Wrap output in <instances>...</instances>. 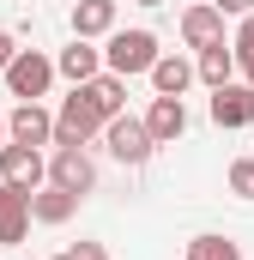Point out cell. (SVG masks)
Listing matches in <instances>:
<instances>
[{
    "mask_svg": "<svg viewBox=\"0 0 254 260\" xmlns=\"http://www.w3.org/2000/svg\"><path fill=\"white\" fill-rule=\"evenodd\" d=\"M6 91L18 97V103H43L49 97V85H55V55H43V49H18L12 61H6Z\"/></svg>",
    "mask_w": 254,
    "mask_h": 260,
    "instance_id": "6da1fadb",
    "label": "cell"
},
{
    "mask_svg": "<svg viewBox=\"0 0 254 260\" xmlns=\"http://www.w3.org/2000/svg\"><path fill=\"white\" fill-rule=\"evenodd\" d=\"M194 79L200 85H230L236 79V55H230V43H212V49H194Z\"/></svg>",
    "mask_w": 254,
    "mask_h": 260,
    "instance_id": "2e32d148",
    "label": "cell"
},
{
    "mask_svg": "<svg viewBox=\"0 0 254 260\" xmlns=\"http://www.w3.org/2000/svg\"><path fill=\"white\" fill-rule=\"evenodd\" d=\"M139 121L151 133V145H176V139L188 133V103H182V97H151V109H145Z\"/></svg>",
    "mask_w": 254,
    "mask_h": 260,
    "instance_id": "52a82bcc",
    "label": "cell"
},
{
    "mask_svg": "<svg viewBox=\"0 0 254 260\" xmlns=\"http://www.w3.org/2000/svg\"><path fill=\"white\" fill-rule=\"evenodd\" d=\"M67 254H73V260H109V248H103V242H73Z\"/></svg>",
    "mask_w": 254,
    "mask_h": 260,
    "instance_id": "44dd1931",
    "label": "cell"
},
{
    "mask_svg": "<svg viewBox=\"0 0 254 260\" xmlns=\"http://www.w3.org/2000/svg\"><path fill=\"white\" fill-rule=\"evenodd\" d=\"M49 182L85 200L91 188H97V164H91V151H85V145H55V151H49Z\"/></svg>",
    "mask_w": 254,
    "mask_h": 260,
    "instance_id": "5b68a950",
    "label": "cell"
},
{
    "mask_svg": "<svg viewBox=\"0 0 254 260\" xmlns=\"http://www.w3.org/2000/svg\"><path fill=\"white\" fill-rule=\"evenodd\" d=\"M103 145H109V157H115V164H127V170L151 164V151H157L139 115H115V121H103Z\"/></svg>",
    "mask_w": 254,
    "mask_h": 260,
    "instance_id": "277c9868",
    "label": "cell"
},
{
    "mask_svg": "<svg viewBox=\"0 0 254 260\" xmlns=\"http://www.w3.org/2000/svg\"><path fill=\"white\" fill-rule=\"evenodd\" d=\"M188 260H242V242L200 230V236H188Z\"/></svg>",
    "mask_w": 254,
    "mask_h": 260,
    "instance_id": "ac0fdd59",
    "label": "cell"
},
{
    "mask_svg": "<svg viewBox=\"0 0 254 260\" xmlns=\"http://www.w3.org/2000/svg\"><path fill=\"white\" fill-rule=\"evenodd\" d=\"M12 55H18V43H12V37L0 30V73H6V61H12Z\"/></svg>",
    "mask_w": 254,
    "mask_h": 260,
    "instance_id": "603a6c76",
    "label": "cell"
},
{
    "mask_svg": "<svg viewBox=\"0 0 254 260\" xmlns=\"http://www.w3.org/2000/svg\"><path fill=\"white\" fill-rule=\"evenodd\" d=\"M212 121L218 127H254V85H218L212 91Z\"/></svg>",
    "mask_w": 254,
    "mask_h": 260,
    "instance_id": "9c48e42d",
    "label": "cell"
},
{
    "mask_svg": "<svg viewBox=\"0 0 254 260\" xmlns=\"http://www.w3.org/2000/svg\"><path fill=\"white\" fill-rule=\"evenodd\" d=\"M97 133H103V115H97L79 91L61 97V109H55V139H49V145H91Z\"/></svg>",
    "mask_w": 254,
    "mask_h": 260,
    "instance_id": "8992f818",
    "label": "cell"
},
{
    "mask_svg": "<svg viewBox=\"0 0 254 260\" xmlns=\"http://www.w3.org/2000/svg\"><path fill=\"white\" fill-rule=\"evenodd\" d=\"M6 139H18V145H37V151H43V145L55 139V115H49L43 103H18V109L6 115Z\"/></svg>",
    "mask_w": 254,
    "mask_h": 260,
    "instance_id": "30bf717a",
    "label": "cell"
},
{
    "mask_svg": "<svg viewBox=\"0 0 254 260\" xmlns=\"http://www.w3.org/2000/svg\"><path fill=\"white\" fill-rule=\"evenodd\" d=\"M224 188H230L236 200H254V157H236V164H230V176H224Z\"/></svg>",
    "mask_w": 254,
    "mask_h": 260,
    "instance_id": "ffe728a7",
    "label": "cell"
},
{
    "mask_svg": "<svg viewBox=\"0 0 254 260\" xmlns=\"http://www.w3.org/2000/svg\"><path fill=\"white\" fill-rule=\"evenodd\" d=\"M115 30V0H73V37L97 43Z\"/></svg>",
    "mask_w": 254,
    "mask_h": 260,
    "instance_id": "5bb4252c",
    "label": "cell"
},
{
    "mask_svg": "<svg viewBox=\"0 0 254 260\" xmlns=\"http://www.w3.org/2000/svg\"><path fill=\"white\" fill-rule=\"evenodd\" d=\"M182 43L188 49H212V43H224V12L212 6V0H200L182 12Z\"/></svg>",
    "mask_w": 254,
    "mask_h": 260,
    "instance_id": "8fae6325",
    "label": "cell"
},
{
    "mask_svg": "<svg viewBox=\"0 0 254 260\" xmlns=\"http://www.w3.org/2000/svg\"><path fill=\"white\" fill-rule=\"evenodd\" d=\"M0 182H6V188H18V194H37V188L49 182V157H43L37 145L6 139V145H0Z\"/></svg>",
    "mask_w": 254,
    "mask_h": 260,
    "instance_id": "3957f363",
    "label": "cell"
},
{
    "mask_svg": "<svg viewBox=\"0 0 254 260\" xmlns=\"http://www.w3.org/2000/svg\"><path fill=\"white\" fill-rule=\"evenodd\" d=\"M133 6H164V0H133Z\"/></svg>",
    "mask_w": 254,
    "mask_h": 260,
    "instance_id": "cb8c5ba5",
    "label": "cell"
},
{
    "mask_svg": "<svg viewBox=\"0 0 254 260\" xmlns=\"http://www.w3.org/2000/svg\"><path fill=\"white\" fill-rule=\"evenodd\" d=\"M0 145H6V115H0Z\"/></svg>",
    "mask_w": 254,
    "mask_h": 260,
    "instance_id": "d4e9b609",
    "label": "cell"
},
{
    "mask_svg": "<svg viewBox=\"0 0 254 260\" xmlns=\"http://www.w3.org/2000/svg\"><path fill=\"white\" fill-rule=\"evenodd\" d=\"M49 260H73V254H49Z\"/></svg>",
    "mask_w": 254,
    "mask_h": 260,
    "instance_id": "484cf974",
    "label": "cell"
},
{
    "mask_svg": "<svg viewBox=\"0 0 254 260\" xmlns=\"http://www.w3.org/2000/svg\"><path fill=\"white\" fill-rule=\"evenodd\" d=\"M230 55H236V73H242V85H254V12H242V24H236V43H230Z\"/></svg>",
    "mask_w": 254,
    "mask_h": 260,
    "instance_id": "d6986e66",
    "label": "cell"
},
{
    "mask_svg": "<svg viewBox=\"0 0 254 260\" xmlns=\"http://www.w3.org/2000/svg\"><path fill=\"white\" fill-rule=\"evenodd\" d=\"M73 212H79V194H67L55 182H43V188L30 194V224H67Z\"/></svg>",
    "mask_w": 254,
    "mask_h": 260,
    "instance_id": "9a60e30c",
    "label": "cell"
},
{
    "mask_svg": "<svg viewBox=\"0 0 254 260\" xmlns=\"http://www.w3.org/2000/svg\"><path fill=\"white\" fill-rule=\"evenodd\" d=\"M24 236H30V194H18V188L0 182V242L12 248V242H24Z\"/></svg>",
    "mask_w": 254,
    "mask_h": 260,
    "instance_id": "4fadbf2b",
    "label": "cell"
},
{
    "mask_svg": "<svg viewBox=\"0 0 254 260\" xmlns=\"http://www.w3.org/2000/svg\"><path fill=\"white\" fill-rule=\"evenodd\" d=\"M103 73V49H91L85 37H73L61 55H55V79H73V85H85V79H97Z\"/></svg>",
    "mask_w": 254,
    "mask_h": 260,
    "instance_id": "7c38bea8",
    "label": "cell"
},
{
    "mask_svg": "<svg viewBox=\"0 0 254 260\" xmlns=\"http://www.w3.org/2000/svg\"><path fill=\"white\" fill-rule=\"evenodd\" d=\"M212 6H218L224 18H242V12H254V0H212Z\"/></svg>",
    "mask_w": 254,
    "mask_h": 260,
    "instance_id": "7402d4cb",
    "label": "cell"
},
{
    "mask_svg": "<svg viewBox=\"0 0 254 260\" xmlns=\"http://www.w3.org/2000/svg\"><path fill=\"white\" fill-rule=\"evenodd\" d=\"M157 55H164V49H157L151 30H109V43H103V73L133 79V73H151Z\"/></svg>",
    "mask_w": 254,
    "mask_h": 260,
    "instance_id": "7a4b0ae2",
    "label": "cell"
},
{
    "mask_svg": "<svg viewBox=\"0 0 254 260\" xmlns=\"http://www.w3.org/2000/svg\"><path fill=\"white\" fill-rule=\"evenodd\" d=\"M103 121H115V115H127V79L121 73H97V79H85V85H73Z\"/></svg>",
    "mask_w": 254,
    "mask_h": 260,
    "instance_id": "ba28073f",
    "label": "cell"
},
{
    "mask_svg": "<svg viewBox=\"0 0 254 260\" xmlns=\"http://www.w3.org/2000/svg\"><path fill=\"white\" fill-rule=\"evenodd\" d=\"M188 85H194V61L188 55H157L151 61V91L157 97H182Z\"/></svg>",
    "mask_w": 254,
    "mask_h": 260,
    "instance_id": "e0dca14e",
    "label": "cell"
}]
</instances>
